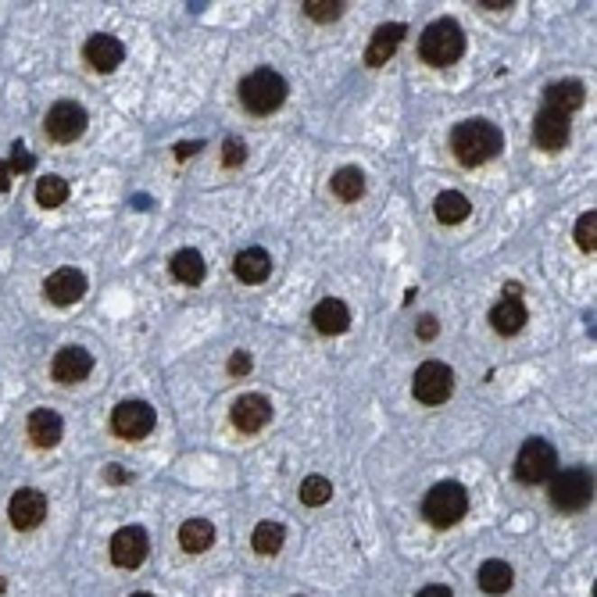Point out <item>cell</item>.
I'll return each mask as SVG.
<instances>
[{"label":"cell","instance_id":"f35d334b","mask_svg":"<svg viewBox=\"0 0 597 597\" xmlns=\"http://www.w3.org/2000/svg\"><path fill=\"white\" fill-rule=\"evenodd\" d=\"M197 147L200 143H179V147H176V158H179V161H187L190 154H197Z\"/></svg>","mask_w":597,"mask_h":597},{"label":"cell","instance_id":"603a6c76","mask_svg":"<svg viewBox=\"0 0 597 597\" xmlns=\"http://www.w3.org/2000/svg\"><path fill=\"white\" fill-rule=\"evenodd\" d=\"M215 544V526L207 519H190L179 526V547L190 551V555H200Z\"/></svg>","mask_w":597,"mask_h":597},{"label":"cell","instance_id":"9c48e42d","mask_svg":"<svg viewBox=\"0 0 597 597\" xmlns=\"http://www.w3.org/2000/svg\"><path fill=\"white\" fill-rule=\"evenodd\" d=\"M411 394H415V400H422V404H444V400L455 394V372L444 362H426L415 372Z\"/></svg>","mask_w":597,"mask_h":597},{"label":"cell","instance_id":"1f68e13d","mask_svg":"<svg viewBox=\"0 0 597 597\" xmlns=\"http://www.w3.org/2000/svg\"><path fill=\"white\" fill-rule=\"evenodd\" d=\"M304 14L315 22H336L344 14V4L340 0H304Z\"/></svg>","mask_w":597,"mask_h":597},{"label":"cell","instance_id":"ac0fdd59","mask_svg":"<svg viewBox=\"0 0 597 597\" xmlns=\"http://www.w3.org/2000/svg\"><path fill=\"white\" fill-rule=\"evenodd\" d=\"M311 322H315V329H318L322 336H340V333H347V329H351V308H347L344 300L326 298V300H318V304H315Z\"/></svg>","mask_w":597,"mask_h":597},{"label":"cell","instance_id":"ffe728a7","mask_svg":"<svg viewBox=\"0 0 597 597\" xmlns=\"http://www.w3.org/2000/svg\"><path fill=\"white\" fill-rule=\"evenodd\" d=\"M233 272H236V280L247 283V287L265 283L269 272H272V258H269V251H262V247H247V251H240V254L233 258Z\"/></svg>","mask_w":597,"mask_h":597},{"label":"cell","instance_id":"d590c367","mask_svg":"<svg viewBox=\"0 0 597 597\" xmlns=\"http://www.w3.org/2000/svg\"><path fill=\"white\" fill-rule=\"evenodd\" d=\"M415 333H418V340H433V336L440 333V326H436V318H433V315H422V318H418V326H415Z\"/></svg>","mask_w":597,"mask_h":597},{"label":"cell","instance_id":"4fadbf2b","mask_svg":"<svg viewBox=\"0 0 597 597\" xmlns=\"http://www.w3.org/2000/svg\"><path fill=\"white\" fill-rule=\"evenodd\" d=\"M43 294H47L51 304L69 308V304L83 300V294H87V276H83L79 269H58V272H51V276H47Z\"/></svg>","mask_w":597,"mask_h":597},{"label":"cell","instance_id":"3957f363","mask_svg":"<svg viewBox=\"0 0 597 597\" xmlns=\"http://www.w3.org/2000/svg\"><path fill=\"white\" fill-rule=\"evenodd\" d=\"M287 79L276 69H254L251 76L240 79V104L251 115H272L287 104Z\"/></svg>","mask_w":597,"mask_h":597},{"label":"cell","instance_id":"4dcf8cb0","mask_svg":"<svg viewBox=\"0 0 597 597\" xmlns=\"http://www.w3.org/2000/svg\"><path fill=\"white\" fill-rule=\"evenodd\" d=\"M576 243H580V251H587V254L597 251V211L580 215V222H576Z\"/></svg>","mask_w":597,"mask_h":597},{"label":"cell","instance_id":"cb8c5ba5","mask_svg":"<svg viewBox=\"0 0 597 597\" xmlns=\"http://www.w3.org/2000/svg\"><path fill=\"white\" fill-rule=\"evenodd\" d=\"M480 591L483 594H504V591H511V580H515V573H511V565L508 562H501V558H491V562H483L480 565Z\"/></svg>","mask_w":597,"mask_h":597},{"label":"cell","instance_id":"f546056e","mask_svg":"<svg viewBox=\"0 0 597 597\" xmlns=\"http://www.w3.org/2000/svg\"><path fill=\"white\" fill-rule=\"evenodd\" d=\"M333 498V483L326 476H304L300 480V501L311 508H322L326 501Z\"/></svg>","mask_w":597,"mask_h":597},{"label":"cell","instance_id":"9a60e30c","mask_svg":"<svg viewBox=\"0 0 597 597\" xmlns=\"http://www.w3.org/2000/svg\"><path fill=\"white\" fill-rule=\"evenodd\" d=\"M269 418H272V404L265 394H243L233 404V426L240 433H258L269 426Z\"/></svg>","mask_w":597,"mask_h":597},{"label":"cell","instance_id":"484cf974","mask_svg":"<svg viewBox=\"0 0 597 597\" xmlns=\"http://www.w3.org/2000/svg\"><path fill=\"white\" fill-rule=\"evenodd\" d=\"M433 211H436V222H444V225H458V222H465L469 218V211H473V204L465 194H458V190H444L436 204H433Z\"/></svg>","mask_w":597,"mask_h":597},{"label":"cell","instance_id":"30bf717a","mask_svg":"<svg viewBox=\"0 0 597 597\" xmlns=\"http://www.w3.org/2000/svg\"><path fill=\"white\" fill-rule=\"evenodd\" d=\"M147 551H151V540H147V533L140 526H122L111 537V562L118 569H140Z\"/></svg>","mask_w":597,"mask_h":597},{"label":"cell","instance_id":"44dd1931","mask_svg":"<svg viewBox=\"0 0 597 597\" xmlns=\"http://www.w3.org/2000/svg\"><path fill=\"white\" fill-rule=\"evenodd\" d=\"M544 100H547L551 111L569 115V111H580V107L587 104V87H583L580 79H562V83H551V87L544 90Z\"/></svg>","mask_w":597,"mask_h":597},{"label":"cell","instance_id":"83f0119b","mask_svg":"<svg viewBox=\"0 0 597 597\" xmlns=\"http://www.w3.org/2000/svg\"><path fill=\"white\" fill-rule=\"evenodd\" d=\"M283 540H287V529H283V522H272V519L258 522L254 533H251V547L258 555H276L283 547Z\"/></svg>","mask_w":597,"mask_h":597},{"label":"cell","instance_id":"8992f818","mask_svg":"<svg viewBox=\"0 0 597 597\" xmlns=\"http://www.w3.org/2000/svg\"><path fill=\"white\" fill-rule=\"evenodd\" d=\"M558 473V455L555 447L544 440V436H529L522 447H519V458H515V476L519 483L533 487V483H544Z\"/></svg>","mask_w":597,"mask_h":597},{"label":"cell","instance_id":"60d3db41","mask_svg":"<svg viewBox=\"0 0 597 597\" xmlns=\"http://www.w3.org/2000/svg\"><path fill=\"white\" fill-rule=\"evenodd\" d=\"M4 587H7V583H4V576H0V594H4Z\"/></svg>","mask_w":597,"mask_h":597},{"label":"cell","instance_id":"d4e9b609","mask_svg":"<svg viewBox=\"0 0 597 597\" xmlns=\"http://www.w3.org/2000/svg\"><path fill=\"white\" fill-rule=\"evenodd\" d=\"M329 190H333V197L336 200L354 204V200H362V194H365V172L354 169V165H347V169H340V172L333 176Z\"/></svg>","mask_w":597,"mask_h":597},{"label":"cell","instance_id":"7a4b0ae2","mask_svg":"<svg viewBox=\"0 0 597 597\" xmlns=\"http://www.w3.org/2000/svg\"><path fill=\"white\" fill-rule=\"evenodd\" d=\"M465 54V32L455 18H436L418 36V58L433 69H447Z\"/></svg>","mask_w":597,"mask_h":597},{"label":"cell","instance_id":"74e56055","mask_svg":"<svg viewBox=\"0 0 597 597\" xmlns=\"http://www.w3.org/2000/svg\"><path fill=\"white\" fill-rule=\"evenodd\" d=\"M125 480H129V473H125V469H118V465H111V469H107V483H125Z\"/></svg>","mask_w":597,"mask_h":597},{"label":"cell","instance_id":"f1b7e54d","mask_svg":"<svg viewBox=\"0 0 597 597\" xmlns=\"http://www.w3.org/2000/svg\"><path fill=\"white\" fill-rule=\"evenodd\" d=\"M69 179H61V176H43V179H36V204L40 207H61L65 200H69Z\"/></svg>","mask_w":597,"mask_h":597},{"label":"cell","instance_id":"8fae6325","mask_svg":"<svg viewBox=\"0 0 597 597\" xmlns=\"http://www.w3.org/2000/svg\"><path fill=\"white\" fill-rule=\"evenodd\" d=\"M7 519L14 529H36L47 519V494H40L36 487H22L7 501Z\"/></svg>","mask_w":597,"mask_h":597},{"label":"cell","instance_id":"5b68a950","mask_svg":"<svg viewBox=\"0 0 597 597\" xmlns=\"http://www.w3.org/2000/svg\"><path fill=\"white\" fill-rule=\"evenodd\" d=\"M591 498H594V476L583 465H573L551 476V504L558 511H580L591 504Z\"/></svg>","mask_w":597,"mask_h":597},{"label":"cell","instance_id":"5bb4252c","mask_svg":"<svg viewBox=\"0 0 597 597\" xmlns=\"http://www.w3.org/2000/svg\"><path fill=\"white\" fill-rule=\"evenodd\" d=\"M533 143L540 151H562L569 143V115H558V111L544 107L533 118Z\"/></svg>","mask_w":597,"mask_h":597},{"label":"cell","instance_id":"b9f144b4","mask_svg":"<svg viewBox=\"0 0 597 597\" xmlns=\"http://www.w3.org/2000/svg\"><path fill=\"white\" fill-rule=\"evenodd\" d=\"M133 597H154V594H133Z\"/></svg>","mask_w":597,"mask_h":597},{"label":"cell","instance_id":"e0dca14e","mask_svg":"<svg viewBox=\"0 0 597 597\" xmlns=\"http://www.w3.org/2000/svg\"><path fill=\"white\" fill-rule=\"evenodd\" d=\"M404 22H387V25H380L376 32H372V43H369V51H365V65L369 69H380V65H387L394 54H398L400 40H404Z\"/></svg>","mask_w":597,"mask_h":597},{"label":"cell","instance_id":"7402d4cb","mask_svg":"<svg viewBox=\"0 0 597 597\" xmlns=\"http://www.w3.org/2000/svg\"><path fill=\"white\" fill-rule=\"evenodd\" d=\"M529 322V315H526V304L515 298H501L494 308H491V326H494V333L501 336H515V333H522V326Z\"/></svg>","mask_w":597,"mask_h":597},{"label":"cell","instance_id":"ab89813d","mask_svg":"<svg viewBox=\"0 0 597 597\" xmlns=\"http://www.w3.org/2000/svg\"><path fill=\"white\" fill-rule=\"evenodd\" d=\"M7 187H11V169L7 161H0V194H7Z\"/></svg>","mask_w":597,"mask_h":597},{"label":"cell","instance_id":"6da1fadb","mask_svg":"<svg viewBox=\"0 0 597 597\" xmlns=\"http://www.w3.org/2000/svg\"><path fill=\"white\" fill-rule=\"evenodd\" d=\"M451 151L465 169L487 165L504 151V133L487 118H465L451 129Z\"/></svg>","mask_w":597,"mask_h":597},{"label":"cell","instance_id":"4316f807","mask_svg":"<svg viewBox=\"0 0 597 597\" xmlns=\"http://www.w3.org/2000/svg\"><path fill=\"white\" fill-rule=\"evenodd\" d=\"M204 258H200V251L194 247H183V251H176L172 254V276L179 280V283H190V287H197L200 280H204Z\"/></svg>","mask_w":597,"mask_h":597},{"label":"cell","instance_id":"d6a6232c","mask_svg":"<svg viewBox=\"0 0 597 597\" xmlns=\"http://www.w3.org/2000/svg\"><path fill=\"white\" fill-rule=\"evenodd\" d=\"M243 158H247V147H243L240 140H225V154H222V161H225L229 169H236V165H243Z\"/></svg>","mask_w":597,"mask_h":597},{"label":"cell","instance_id":"52a82bcc","mask_svg":"<svg viewBox=\"0 0 597 597\" xmlns=\"http://www.w3.org/2000/svg\"><path fill=\"white\" fill-rule=\"evenodd\" d=\"M87 125H90V115L76 100H58L43 118V129L54 143H76L87 133Z\"/></svg>","mask_w":597,"mask_h":597},{"label":"cell","instance_id":"ba28073f","mask_svg":"<svg viewBox=\"0 0 597 597\" xmlns=\"http://www.w3.org/2000/svg\"><path fill=\"white\" fill-rule=\"evenodd\" d=\"M154 422H158V415H154V408L147 400H122L111 411V429L122 440H143L154 429Z\"/></svg>","mask_w":597,"mask_h":597},{"label":"cell","instance_id":"277c9868","mask_svg":"<svg viewBox=\"0 0 597 597\" xmlns=\"http://www.w3.org/2000/svg\"><path fill=\"white\" fill-rule=\"evenodd\" d=\"M465 511H469V494H465V487L455 483V480L436 483V487L422 498V515H426V522L436 526V529H447V526L462 522Z\"/></svg>","mask_w":597,"mask_h":597},{"label":"cell","instance_id":"2e32d148","mask_svg":"<svg viewBox=\"0 0 597 597\" xmlns=\"http://www.w3.org/2000/svg\"><path fill=\"white\" fill-rule=\"evenodd\" d=\"M83 58H87V65H90V69H97V72H115V69L122 65V58H125V47H122V40H118V36L97 32V36H90V40H87Z\"/></svg>","mask_w":597,"mask_h":597},{"label":"cell","instance_id":"836d02e7","mask_svg":"<svg viewBox=\"0 0 597 597\" xmlns=\"http://www.w3.org/2000/svg\"><path fill=\"white\" fill-rule=\"evenodd\" d=\"M11 151H14V154H11V165H7V169H11V176H14V172H29V169H32V158L25 154V147H22V143H14Z\"/></svg>","mask_w":597,"mask_h":597},{"label":"cell","instance_id":"8d00e7d4","mask_svg":"<svg viewBox=\"0 0 597 597\" xmlns=\"http://www.w3.org/2000/svg\"><path fill=\"white\" fill-rule=\"evenodd\" d=\"M415 597H455L451 594V587H440V583H433V587H422Z\"/></svg>","mask_w":597,"mask_h":597},{"label":"cell","instance_id":"7c38bea8","mask_svg":"<svg viewBox=\"0 0 597 597\" xmlns=\"http://www.w3.org/2000/svg\"><path fill=\"white\" fill-rule=\"evenodd\" d=\"M90 372H94V358H90L87 347H61L54 354V362H51V376L58 383H65V387L69 383H83Z\"/></svg>","mask_w":597,"mask_h":597},{"label":"cell","instance_id":"d6986e66","mask_svg":"<svg viewBox=\"0 0 597 597\" xmlns=\"http://www.w3.org/2000/svg\"><path fill=\"white\" fill-rule=\"evenodd\" d=\"M29 440L36 444V447H58L61 444V436H65V422H61V415L58 411H51V408H36L32 415H29Z\"/></svg>","mask_w":597,"mask_h":597},{"label":"cell","instance_id":"e575fe53","mask_svg":"<svg viewBox=\"0 0 597 597\" xmlns=\"http://www.w3.org/2000/svg\"><path fill=\"white\" fill-rule=\"evenodd\" d=\"M251 369H254L251 354H247V351H233V358H229V372H233V376H247Z\"/></svg>","mask_w":597,"mask_h":597}]
</instances>
